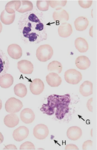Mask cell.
<instances>
[{
  "label": "cell",
  "mask_w": 97,
  "mask_h": 150,
  "mask_svg": "<svg viewBox=\"0 0 97 150\" xmlns=\"http://www.w3.org/2000/svg\"><path fill=\"white\" fill-rule=\"evenodd\" d=\"M70 101L69 94L62 96L52 95L48 96L47 103L43 105L40 110L43 113L49 116L53 115L55 112L57 118L62 120L69 111Z\"/></svg>",
  "instance_id": "cell-1"
},
{
  "label": "cell",
  "mask_w": 97,
  "mask_h": 150,
  "mask_svg": "<svg viewBox=\"0 0 97 150\" xmlns=\"http://www.w3.org/2000/svg\"><path fill=\"white\" fill-rule=\"evenodd\" d=\"M53 54V49L49 45H41L37 50L36 57L42 62H45L51 59Z\"/></svg>",
  "instance_id": "cell-2"
},
{
  "label": "cell",
  "mask_w": 97,
  "mask_h": 150,
  "mask_svg": "<svg viewBox=\"0 0 97 150\" xmlns=\"http://www.w3.org/2000/svg\"><path fill=\"white\" fill-rule=\"evenodd\" d=\"M23 103L15 98H11L7 101L5 108L7 112L14 113L19 112L23 107Z\"/></svg>",
  "instance_id": "cell-3"
},
{
  "label": "cell",
  "mask_w": 97,
  "mask_h": 150,
  "mask_svg": "<svg viewBox=\"0 0 97 150\" xmlns=\"http://www.w3.org/2000/svg\"><path fill=\"white\" fill-rule=\"evenodd\" d=\"M65 80L67 83L73 85L78 84L82 80V76L80 72L75 69L67 70L65 73Z\"/></svg>",
  "instance_id": "cell-4"
},
{
  "label": "cell",
  "mask_w": 97,
  "mask_h": 150,
  "mask_svg": "<svg viewBox=\"0 0 97 150\" xmlns=\"http://www.w3.org/2000/svg\"><path fill=\"white\" fill-rule=\"evenodd\" d=\"M49 133L48 128L46 125L44 124L37 125L34 128L33 134L36 138L38 140L45 139Z\"/></svg>",
  "instance_id": "cell-5"
},
{
  "label": "cell",
  "mask_w": 97,
  "mask_h": 150,
  "mask_svg": "<svg viewBox=\"0 0 97 150\" xmlns=\"http://www.w3.org/2000/svg\"><path fill=\"white\" fill-rule=\"evenodd\" d=\"M45 85L43 82L39 79H36L31 82L30 90L32 94L36 95L40 94L44 91Z\"/></svg>",
  "instance_id": "cell-6"
},
{
  "label": "cell",
  "mask_w": 97,
  "mask_h": 150,
  "mask_svg": "<svg viewBox=\"0 0 97 150\" xmlns=\"http://www.w3.org/2000/svg\"><path fill=\"white\" fill-rule=\"evenodd\" d=\"M29 134V130L28 128L26 127L22 126L14 130L13 132V137L16 141L20 142L27 138Z\"/></svg>",
  "instance_id": "cell-7"
},
{
  "label": "cell",
  "mask_w": 97,
  "mask_h": 150,
  "mask_svg": "<svg viewBox=\"0 0 97 150\" xmlns=\"http://www.w3.org/2000/svg\"><path fill=\"white\" fill-rule=\"evenodd\" d=\"M17 68L21 73L24 74H31L33 72V66L29 61L23 60L18 62Z\"/></svg>",
  "instance_id": "cell-8"
},
{
  "label": "cell",
  "mask_w": 97,
  "mask_h": 150,
  "mask_svg": "<svg viewBox=\"0 0 97 150\" xmlns=\"http://www.w3.org/2000/svg\"><path fill=\"white\" fill-rule=\"evenodd\" d=\"M20 118L23 122L29 124L33 122L35 119V114L33 110L29 108L23 109L20 114Z\"/></svg>",
  "instance_id": "cell-9"
},
{
  "label": "cell",
  "mask_w": 97,
  "mask_h": 150,
  "mask_svg": "<svg viewBox=\"0 0 97 150\" xmlns=\"http://www.w3.org/2000/svg\"><path fill=\"white\" fill-rule=\"evenodd\" d=\"M8 52L9 56L14 59H19L22 55V49L20 45L16 44L9 45L8 48Z\"/></svg>",
  "instance_id": "cell-10"
},
{
  "label": "cell",
  "mask_w": 97,
  "mask_h": 150,
  "mask_svg": "<svg viewBox=\"0 0 97 150\" xmlns=\"http://www.w3.org/2000/svg\"><path fill=\"white\" fill-rule=\"evenodd\" d=\"M9 62L8 57L0 49V77L8 72Z\"/></svg>",
  "instance_id": "cell-11"
},
{
  "label": "cell",
  "mask_w": 97,
  "mask_h": 150,
  "mask_svg": "<svg viewBox=\"0 0 97 150\" xmlns=\"http://www.w3.org/2000/svg\"><path fill=\"white\" fill-rule=\"evenodd\" d=\"M47 83L52 87H55L59 86L61 84L62 79L58 74L52 72L49 73L46 78Z\"/></svg>",
  "instance_id": "cell-12"
},
{
  "label": "cell",
  "mask_w": 97,
  "mask_h": 150,
  "mask_svg": "<svg viewBox=\"0 0 97 150\" xmlns=\"http://www.w3.org/2000/svg\"><path fill=\"white\" fill-rule=\"evenodd\" d=\"M82 132L80 127L77 126L70 127L67 132V135L68 139L72 141H77L82 136Z\"/></svg>",
  "instance_id": "cell-13"
},
{
  "label": "cell",
  "mask_w": 97,
  "mask_h": 150,
  "mask_svg": "<svg viewBox=\"0 0 97 150\" xmlns=\"http://www.w3.org/2000/svg\"><path fill=\"white\" fill-rule=\"evenodd\" d=\"M52 16L54 21L60 23H65L69 19V14L64 9L55 11L54 12Z\"/></svg>",
  "instance_id": "cell-14"
},
{
  "label": "cell",
  "mask_w": 97,
  "mask_h": 150,
  "mask_svg": "<svg viewBox=\"0 0 97 150\" xmlns=\"http://www.w3.org/2000/svg\"><path fill=\"white\" fill-rule=\"evenodd\" d=\"M77 68L81 70L88 69L91 65L90 60L87 57L81 56L77 57L75 61Z\"/></svg>",
  "instance_id": "cell-15"
},
{
  "label": "cell",
  "mask_w": 97,
  "mask_h": 150,
  "mask_svg": "<svg viewBox=\"0 0 97 150\" xmlns=\"http://www.w3.org/2000/svg\"><path fill=\"white\" fill-rule=\"evenodd\" d=\"M58 32L59 36L62 38L69 37L73 33V30L71 25L68 23L62 24L58 28Z\"/></svg>",
  "instance_id": "cell-16"
},
{
  "label": "cell",
  "mask_w": 97,
  "mask_h": 150,
  "mask_svg": "<svg viewBox=\"0 0 97 150\" xmlns=\"http://www.w3.org/2000/svg\"><path fill=\"white\" fill-rule=\"evenodd\" d=\"M93 84L92 82L85 81L80 86V94L84 96H88L93 94Z\"/></svg>",
  "instance_id": "cell-17"
},
{
  "label": "cell",
  "mask_w": 97,
  "mask_h": 150,
  "mask_svg": "<svg viewBox=\"0 0 97 150\" xmlns=\"http://www.w3.org/2000/svg\"><path fill=\"white\" fill-rule=\"evenodd\" d=\"M4 122L6 125L10 128L17 126L19 123V119L16 114L12 113L5 116Z\"/></svg>",
  "instance_id": "cell-18"
},
{
  "label": "cell",
  "mask_w": 97,
  "mask_h": 150,
  "mask_svg": "<svg viewBox=\"0 0 97 150\" xmlns=\"http://www.w3.org/2000/svg\"><path fill=\"white\" fill-rule=\"evenodd\" d=\"M89 22L88 19L84 17L77 18L74 21L75 29L78 31H83L88 27Z\"/></svg>",
  "instance_id": "cell-19"
},
{
  "label": "cell",
  "mask_w": 97,
  "mask_h": 150,
  "mask_svg": "<svg viewBox=\"0 0 97 150\" xmlns=\"http://www.w3.org/2000/svg\"><path fill=\"white\" fill-rule=\"evenodd\" d=\"M75 48L81 53L87 52L89 49V45L87 41L84 38H78L75 42Z\"/></svg>",
  "instance_id": "cell-20"
},
{
  "label": "cell",
  "mask_w": 97,
  "mask_h": 150,
  "mask_svg": "<svg viewBox=\"0 0 97 150\" xmlns=\"http://www.w3.org/2000/svg\"><path fill=\"white\" fill-rule=\"evenodd\" d=\"M13 81V78L11 75L5 74L0 77V86L3 88H8L12 85Z\"/></svg>",
  "instance_id": "cell-21"
},
{
  "label": "cell",
  "mask_w": 97,
  "mask_h": 150,
  "mask_svg": "<svg viewBox=\"0 0 97 150\" xmlns=\"http://www.w3.org/2000/svg\"><path fill=\"white\" fill-rule=\"evenodd\" d=\"M15 18V14H10L7 13L6 10H3L1 14L0 18L1 22L6 25L12 24Z\"/></svg>",
  "instance_id": "cell-22"
},
{
  "label": "cell",
  "mask_w": 97,
  "mask_h": 150,
  "mask_svg": "<svg viewBox=\"0 0 97 150\" xmlns=\"http://www.w3.org/2000/svg\"><path fill=\"white\" fill-rule=\"evenodd\" d=\"M21 5L20 1H13L9 2L5 6L6 12L10 14L15 13Z\"/></svg>",
  "instance_id": "cell-23"
},
{
  "label": "cell",
  "mask_w": 97,
  "mask_h": 150,
  "mask_svg": "<svg viewBox=\"0 0 97 150\" xmlns=\"http://www.w3.org/2000/svg\"><path fill=\"white\" fill-rule=\"evenodd\" d=\"M15 94L21 98H23L27 94V89L26 86L22 83L16 85L14 87Z\"/></svg>",
  "instance_id": "cell-24"
},
{
  "label": "cell",
  "mask_w": 97,
  "mask_h": 150,
  "mask_svg": "<svg viewBox=\"0 0 97 150\" xmlns=\"http://www.w3.org/2000/svg\"><path fill=\"white\" fill-rule=\"evenodd\" d=\"M32 3L28 1H21V5L17 11L21 13H24L31 11L33 9Z\"/></svg>",
  "instance_id": "cell-25"
},
{
  "label": "cell",
  "mask_w": 97,
  "mask_h": 150,
  "mask_svg": "<svg viewBox=\"0 0 97 150\" xmlns=\"http://www.w3.org/2000/svg\"><path fill=\"white\" fill-rule=\"evenodd\" d=\"M47 69L50 72H55L60 74L62 72L63 67L62 64L60 62L54 61L49 64Z\"/></svg>",
  "instance_id": "cell-26"
},
{
  "label": "cell",
  "mask_w": 97,
  "mask_h": 150,
  "mask_svg": "<svg viewBox=\"0 0 97 150\" xmlns=\"http://www.w3.org/2000/svg\"><path fill=\"white\" fill-rule=\"evenodd\" d=\"M49 5L52 8H56V10H61L62 8L66 6L67 1H48Z\"/></svg>",
  "instance_id": "cell-27"
},
{
  "label": "cell",
  "mask_w": 97,
  "mask_h": 150,
  "mask_svg": "<svg viewBox=\"0 0 97 150\" xmlns=\"http://www.w3.org/2000/svg\"><path fill=\"white\" fill-rule=\"evenodd\" d=\"M48 1H37V6L38 8L41 11H46L49 9Z\"/></svg>",
  "instance_id": "cell-28"
},
{
  "label": "cell",
  "mask_w": 97,
  "mask_h": 150,
  "mask_svg": "<svg viewBox=\"0 0 97 150\" xmlns=\"http://www.w3.org/2000/svg\"><path fill=\"white\" fill-rule=\"evenodd\" d=\"M34 145L32 142H25L22 144L20 147V150H35Z\"/></svg>",
  "instance_id": "cell-29"
},
{
  "label": "cell",
  "mask_w": 97,
  "mask_h": 150,
  "mask_svg": "<svg viewBox=\"0 0 97 150\" xmlns=\"http://www.w3.org/2000/svg\"><path fill=\"white\" fill-rule=\"evenodd\" d=\"M79 4L82 8H88L90 7L92 4V1H78Z\"/></svg>",
  "instance_id": "cell-30"
},
{
  "label": "cell",
  "mask_w": 97,
  "mask_h": 150,
  "mask_svg": "<svg viewBox=\"0 0 97 150\" xmlns=\"http://www.w3.org/2000/svg\"><path fill=\"white\" fill-rule=\"evenodd\" d=\"M93 142L91 140H87L82 145V149L89 150L92 147Z\"/></svg>",
  "instance_id": "cell-31"
},
{
  "label": "cell",
  "mask_w": 97,
  "mask_h": 150,
  "mask_svg": "<svg viewBox=\"0 0 97 150\" xmlns=\"http://www.w3.org/2000/svg\"><path fill=\"white\" fill-rule=\"evenodd\" d=\"M65 150H80L77 146L74 144H69L66 145Z\"/></svg>",
  "instance_id": "cell-32"
},
{
  "label": "cell",
  "mask_w": 97,
  "mask_h": 150,
  "mask_svg": "<svg viewBox=\"0 0 97 150\" xmlns=\"http://www.w3.org/2000/svg\"><path fill=\"white\" fill-rule=\"evenodd\" d=\"M44 28V25L41 23H37L35 27V30L38 32L41 31L43 30Z\"/></svg>",
  "instance_id": "cell-33"
},
{
  "label": "cell",
  "mask_w": 97,
  "mask_h": 150,
  "mask_svg": "<svg viewBox=\"0 0 97 150\" xmlns=\"http://www.w3.org/2000/svg\"><path fill=\"white\" fill-rule=\"evenodd\" d=\"M93 101V98H91L88 100L87 103V107L88 109L90 112H93V107L91 105V103Z\"/></svg>",
  "instance_id": "cell-34"
},
{
  "label": "cell",
  "mask_w": 97,
  "mask_h": 150,
  "mask_svg": "<svg viewBox=\"0 0 97 150\" xmlns=\"http://www.w3.org/2000/svg\"><path fill=\"white\" fill-rule=\"evenodd\" d=\"M3 149H17L15 145L12 144L9 145L5 146V148Z\"/></svg>",
  "instance_id": "cell-35"
},
{
  "label": "cell",
  "mask_w": 97,
  "mask_h": 150,
  "mask_svg": "<svg viewBox=\"0 0 97 150\" xmlns=\"http://www.w3.org/2000/svg\"><path fill=\"white\" fill-rule=\"evenodd\" d=\"M4 140V138L2 134L0 132V144L2 143Z\"/></svg>",
  "instance_id": "cell-36"
},
{
  "label": "cell",
  "mask_w": 97,
  "mask_h": 150,
  "mask_svg": "<svg viewBox=\"0 0 97 150\" xmlns=\"http://www.w3.org/2000/svg\"><path fill=\"white\" fill-rule=\"evenodd\" d=\"M3 29V27L1 22H0V33H1Z\"/></svg>",
  "instance_id": "cell-37"
},
{
  "label": "cell",
  "mask_w": 97,
  "mask_h": 150,
  "mask_svg": "<svg viewBox=\"0 0 97 150\" xmlns=\"http://www.w3.org/2000/svg\"><path fill=\"white\" fill-rule=\"evenodd\" d=\"M2 108V101L0 99V110H1Z\"/></svg>",
  "instance_id": "cell-38"
}]
</instances>
